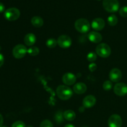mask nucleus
<instances>
[{
	"instance_id": "12",
	"label": "nucleus",
	"mask_w": 127,
	"mask_h": 127,
	"mask_svg": "<svg viewBox=\"0 0 127 127\" xmlns=\"http://www.w3.org/2000/svg\"><path fill=\"white\" fill-rule=\"evenodd\" d=\"M105 21L103 19L97 17L94 19L91 24L92 28L95 31H101L105 27Z\"/></svg>"
},
{
	"instance_id": "22",
	"label": "nucleus",
	"mask_w": 127,
	"mask_h": 127,
	"mask_svg": "<svg viewBox=\"0 0 127 127\" xmlns=\"http://www.w3.org/2000/svg\"><path fill=\"white\" fill-rule=\"evenodd\" d=\"M63 113L62 111H58L55 115V120L58 124H61L63 121Z\"/></svg>"
},
{
	"instance_id": "34",
	"label": "nucleus",
	"mask_w": 127,
	"mask_h": 127,
	"mask_svg": "<svg viewBox=\"0 0 127 127\" xmlns=\"http://www.w3.org/2000/svg\"><path fill=\"white\" fill-rule=\"evenodd\" d=\"M86 127V126H82V127Z\"/></svg>"
},
{
	"instance_id": "20",
	"label": "nucleus",
	"mask_w": 127,
	"mask_h": 127,
	"mask_svg": "<svg viewBox=\"0 0 127 127\" xmlns=\"http://www.w3.org/2000/svg\"><path fill=\"white\" fill-rule=\"evenodd\" d=\"M107 22L111 26H115L118 23V18L115 15L112 14L109 16L107 18Z\"/></svg>"
},
{
	"instance_id": "13",
	"label": "nucleus",
	"mask_w": 127,
	"mask_h": 127,
	"mask_svg": "<svg viewBox=\"0 0 127 127\" xmlns=\"http://www.w3.org/2000/svg\"><path fill=\"white\" fill-rule=\"evenodd\" d=\"M96 103V99L93 95H88L83 100V107L85 108H91Z\"/></svg>"
},
{
	"instance_id": "11",
	"label": "nucleus",
	"mask_w": 127,
	"mask_h": 127,
	"mask_svg": "<svg viewBox=\"0 0 127 127\" xmlns=\"http://www.w3.org/2000/svg\"><path fill=\"white\" fill-rule=\"evenodd\" d=\"M63 83L67 86H71L76 81V77L73 73H66L62 77Z\"/></svg>"
},
{
	"instance_id": "32",
	"label": "nucleus",
	"mask_w": 127,
	"mask_h": 127,
	"mask_svg": "<svg viewBox=\"0 0 127 127\" xmlns=\"http://www.w3.org/2000/svg\"><path fill=\"white\" fill-rule=\"evenodd\" d=\"M64 127H75L73 125H72V124H67V125H66Z\"/></svg>"
},
{
	"instance_id": "24",
	"label": "nucleus",
	"mask_w": 127,
	"mask_h": 127,
	"mask_svg": "<svg viewBox=\"0 0 127 127\" xmlns=\"http://www.w3.org/2000/svg\"><path fill=\"white\" fill-rule=\"evenodd\" d=\"M97 57L96 53H95L94 52H90L87 55V59H88L89 62L93 63V62H95L96 60Z\"/></svg>"
},
{
	"instance_id": "26",
	"label": "nucleus",
	"mask_w": 127,
	"mask_h": 127,
	"mask_svg": "<svg viewBox=\"0 0 127 127\" xmlns=\"http://www.w3.org/2000/svg\"><path fill=\"white\" fill-rule=\"evenodd\" d=\"M119 14L124 17H127V6H124L119 10Z\"/></svg>"
},
{
	"instance_id": "19",
	"label": "nucleus",
	"mask_w": 127,
	"mask_h": 127,
	"mask_svg": "<svg viewBox=\"0 0 127 127\" xmlns=\"http://www.w3.org/2000/svg\"><path fill=\"white\" fill-rule=\"evenodd\" d=\"M39 48L37 47H35V46H32L28 50H27V53L31 56H37V55L39 54Z\"/></svg>"
},
{
	"instance_id": "5",
	"label": "nucleus",
	"mask_w": 127,
	"mask_h": 127,
	"mask_svg": "<svg viewBox=\"0 0 127 127\" xmlns=\"http://www.w3.org/2000/svg\"><path fill=\"white\" fill-rule=\"evenodd\" d=\"M20 14L21 13L18 9L16 7H11V8L7 9L5 11L4 16L7 21H14L18 19L19 17H20Z\"/></svg>"
},
{
	"instance_id": "21",
	"label": "nucleus",
	"mask_w": 127,
	"mask_h": 127,
	"mask_svg": "<svg viewBox=\"0 0 127 127\" xmlns=\"http://www.w3.org/2000/svg\"><path fill=\"white\" fill-rule=\"evenodd\" d=\"M57 45H58L57 43V40H56L55 38H49L47 40L46 42V45L47 46L48 48H53L57 46Z\"/></svg>"
},
{
	"instance_id": "36",
	"label": "nucleus",
	"mask_w": 127,
	"mask_h": 127,
	"mask_svg": "<svg viewBox=\"0 0 127 127\" xmlns=\"http://www.w3.org/2000/svg\"><path fill=\"white\" fill-rule=\"evenodd\" d=\"M99 1H100V0H99Z\"/></svg>"
},
{
	"instance_id": "10",
	"label": "nucleus",
	"mask_w": 127,
	"mask_h": 127,
	"mask_svg": "<svg viewBox=\"0 0 127 127\" xmlns=\"http://www.w3.org/2000/svg\"><path fill=\"white\" fill-rule=\"evenodd\" d=\"M110 81L114 83H118L122 78V73L119 68H113L109 74Z\"/></svg>"
},
{
	"instance_id": "15",
	"label": "nucleus",
	"mask_w": 127,
	"mask_h": 127,
	"mask_svg": "<svg viewBox=\"0 0 127 127\" xmlns=\"http://www.w3.org/2000/svg\"><path fill=\"white\" fill-rule=\"evenodd\" d=\"M25 44L29 47H32L36 42V37L33 33H29L25 35L24 38Z\"/></svg>"
},
{
	"instance_id": "16",
	"label": "nucleus",
	"mask_w": 127,
	"mask_h": 127,
	"mask_svg": "<svg viewBox=\"0 0 127 127\" xmlns=\"http://www.w3.org/2000/svg\"><path fill=\"white\" fill-rule=\"evenodd\" d=\"M73 91L78 94H83L87 91V86L84 83H78L73 86Z\"/></svg>"
},
{
	"instance_id": "9",
	"label": "nucleus",
	"mask_w": 127,
	"mask_h": 127,
	"mask_svg": "<svg viewBox=\"0 0 127 127\" xmlns=\"http://www.w3.org/2000/svg\"><path fill=\"white\" fill-rule=\"evenodd\" d=\"M114 91L119 96H124L127 94V85L124 83H118L114 86Z\"/></svg>"
},
{
	"instance_id": "8",
	"label": "nucleus",
	"mask_w": 127,
	"mask_h": 127,
	"mask_svg": "<svg viewBox=\"0 0 127 127\" xmlns=\"http://www.w3.org/2000/svg\"><path fill=\"white\" fill-rule=\"evenodd\" d=\"M122 125V120L120 115L117 114L112 115L108 120L109 127H121Z\"/></svg>"
},
{
	"instance_id": "17",
	"label": "nucleus",
	"mask_w": 127,
	"mask_h": 127,
	"mask_svg": "<svg viewBox=\"0 0 127 127\" xmlns=\"http://www.w3.org/2000/svg\"><path fill=\"white\" fill-rule=\"evenodd\" d=\"M31 23L35 27L39 28L43 25V20L39 16H34L31 19Z\"/></svg>"
},
{
	"instance_id": "33",
	"label": "nucleus",
	"mask_w": 127,
	"mask_h": 127,
	"mask_svg": "<svg viewBox=\"0 0 127 127\" xmlns=\"http://www.w3.org/2000/svg\"><path fill=\"white\" fill-rule=\"evenodd\" d=\"M32 127V125H29V126H27V127Z\"/></svg>"
},
{
	"instance_id": "29",
	"label": "nucleus",
	"mask_w": 127,
	"mask_h": 127,
	"mask_svg": "<svg viewBox=\"0 0 127 127\" xmlns=\"http://www.w3.org/2000/svg\"><path fill=\"white\" fill-rule=\"evenodd\" d=\"M4 58L3 55L1 53H0V67L2 66L4 64Z\"/></svg>"
},
{
	"instance_id": "23",
	"label": "nucleus",
	"mask_w": 127,
	"mask_h": 127,
	"mask_svg": "<svg viewBox=\"0 0 127 127\" xmlns=\"http://www.w3.org/2000/svg\"><path fill=\"white\" fill-rule=\"evenodd\" d=\"M102 88L105 91H110L112 89L113 84L110 81H105L104 83H103Z\"/></svg>"
},
{
	"instance_id": "27",
	"label": "nucleus",
	"mask_w": 127,
	"mask_h": 127,
	"mask_svg": "<svg viewBox=\"0 0 127 127\" xmlns=\"http://www.w3.org/2000/svg\"><path fill=\"white\" fill-rule=\"evenodd\" d=\"M11 127H26V124L22 121H16L12 125Z\"/></svg>"
},
{
	"instance_id": "4",
	"label": "nucleus",
	"mask_w": 127,
	"mask_h": 127,
	"mask_svg": "<svg viewBox=\"0 0 127 127\" xmlns=\"http://www.w3.org/2000/svg\"><path fill=\"white\" fill-rule=\"evenodd\" d=\"M102 5L105 11L109 12H117L120 7L118 0H104Z\"/></svg>"
},
{
	"instance_id": "6",
	"label": "nucleus",
	"mask_w": 127,
	"mask_h": 127,
	"mask_svg": "<svg viewBox=\"0 0 127 127\" xmlns=\"http://www.w3.org/2000/svg\"><path fill=\"white\" fill-rule=\"evenodd\" d=\"M27 48L22 44H18L14 47L12 50V55L17 59L24 58L27 53Z\"/></svg>"
},
{
	"instance_id": "1",
	"label": "nucleus",
	"mask_w": 127,
	"mask_h": 127,
	"mask_svg": "<svg viewBox=\"0 0 127 127\" xmlns=\"http://www.w3.org/2000/svg\"><path fill=\"white\" fill-rule=\"evenodd\" d=\"M57 96L61 100H66L70 99L72 97L73 92L70 88L67 86L60 85L57 88Z\"/></svg>"
},
{
	"instance_id": "14",
	"label": "nucleus",
	"mask_w": 127,
	"mask_h": 127,
	"mask_svg": "<svg viewBox=\"0 0 127 127\" xmlns=\"http://www.w3.org/2000/svg\"><path fill=\"white\" fill-rule=\"evenodd\" d=\"M88 38L91 42L94 43H99L102 40V36L100 33L96 31H92L88 34Z\"/></svg>"
},
{
	"instance_id": "35",
	"label": "nucleus",
	"mask_w": 127,
	"mask_h": 127,
	"mask_svg": "<svg viewBox=\"0 0 127 127\" xmlns=\"http://www.w3.org/2000/svg\"><path fill=\"white\" fill-rule=\"evenodd\" d=\"M6 127V126H3V127Z\"/></svg>"
},
{
	"instance_id": "3",
	"label": "nucleus",
	"mask_w": 127,
	"mask_h": 127,
	"mask_svg": "<svg viewBox=\"0 0 127 127\" xmlns=\"http://www.w3.org/2000/svg\"><path fill=\"white\" fill-rule=\"evenodd\" d=\"M95 52L102 58H107L111 54V48L107 43H102L97 46Z\"/></svg>"
},
{
	"instance_id": "2",
	"label": "nucleus",
	"mask_w": 127,
	"mask_h": 127,
	"mask_svg": "<svg viewBox=\"0 0 127 127\" xmlns=\"http://www.w3.org/2000/svg\"><path fill=\"white\" fill-rule=\"evenodd\" d=\"M74 27L77 31L81 33H87L91 28L89 21L86 19L84 18H81L76 20L74 24Z\"/></svg>"
},
{
	"instance_id": "28",
	"label": "nucleus",
	"mask_w": 127,
	"mask_h": 127,
	"mask_svg": "<svg viewBox=\"0 0 127 127\" xmlns=\"http://www.w3.org/2000/svg\"><path fill=\"white\" fill-rule=\"evenodd\" d=\"M97 68V66L95 63H91L89 65V69L90 70V71L94 72L96 70Z\"/></svg>"
},
{
	"instance_id": "18",
	"label": "nucleus",
	"mask_w": 127,
	"mask_h": 127,
	"mask_svg": "<svg viewBox=\"0 0 127 127\" xmlns=\"http://www.w3.org/2000/svg\"><path fill=\"white\" fill-rule=\"evenodd\" d=\"M63 117L65 120L68 121H73L76 118V114L71 110H67L63 112Z\"/></svg>"
},
{
	"instance_id": "25",
	"label": "nucleus",
	"mask_w": 127,
	"mask_h": 127,
	"mask_svg": "<svg viewBox=\"0 0 127 127\" xmlns=\"http://www.w3.org/2000/svg\"><path fill=\"white\" fill-rule=\"evenodd\" d=\"M40 127H53V125L49 120H45L41 122Z\"/></svg>"
},
{
	"instance_id": "7",
	"label": "nucleus",
	"mask_w": 127,
	"mask_h": 127,
	"mask_svg": "<svg viewBox=\"0 0 127 127\" xmlns=\"http://www.w3.org/2000/svg\"><path fill=\"white\" fill-rule=\"evenodd\" d=\"M57 43L62 48H68L70 47L72 44V40L70 37L66 35H62L57 40Z\"/></svg>"
},
{
	"instance_id": "31",
	"label": "nucleus",
	"mask_w": 127,
	"mask_h": 127,
	"mask_svg": "<svg viewBox=\"0 0 127 127\" xmlns=\"http://www.w3.org/2000/svg\"><path fill=\"white\" fill-rule=\"evenodd\" d=\"M2 124H3V117L1 115V114H0V127H2Z\"/></svg>"
},
{
	"instance_id": "30",
	"label": "nucleus",
	"mask_w": 127,
	"mask_h": 127,
	"mask_svg": "<svg viewBox=\"0 0 127 127\" xmlns=\"http://www.w3.org/2000/svg\"><path fill=\"white\" fill-rule=\"evenodd\" d=\"M4 9H5V7L4 6V4L2 3H1V2H0V13L4 12Z\"/></svg>"
}]
</instances>
